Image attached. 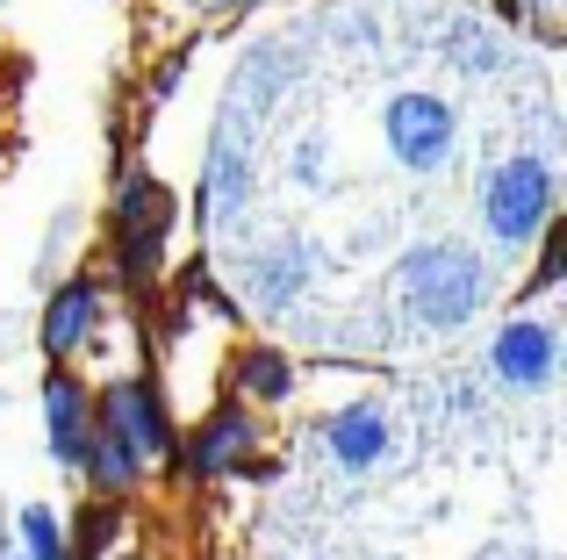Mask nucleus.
I'll use <instances>...</instances> for the list:
<instances>
[{
  "mask_svg": "<svg viewBox=\"0 0 567 560\" xmlns=\"http://www.w3.org/2000/svg\"><path fill=\"white\" fill-rule=\"evenodd\" d=\"M539 8H554V0H539Z\"/></svg>",
  "mask_w": 567,
  "mask_h": 560,
  "instance_id": "412c9836",
  "label": "nucleus"
},
{
  "mask_svg": "<svg viewBox=\"0 0 567 560\" xmlns=\"http://www.w3.org/2000/svg\"><path fill=\"white\" fill-rule=\"evenodd\" d=\"M115 238H123V267L130 273H152L166 259V238H173V195L144 173H130L123 195H115Z\"/></svg>",
  "mask_w": 567,
  "mask_h": 560,
  "instance_id": "39448f33",
  "label": "nucleus"
},
{
  "mask_svg": "<svg viewBox=\"0 0 567 560\" xmlns=\"http://www.w3.org/2000/svg\"><path fill=\"white\" fill-rule=\"evenodd\" d=\"M245 453H251V409L245 403H223V409H208V417H202V432H194V446H187V467L202 481H216V475H237Z\"/></svg>",
  "mask_w": 567,
  "mask_h": 560,
  "instance_id": "9d476101",
  "label": "nucleus"
},
{
  "mask_svg": "<svg viewBox=\"0 0 567 560\" xmlns=\"http://www.w3.org/2000/svg\"><path fill=\"white\" fill-rule=\"evenodd\" d=\"M381 129H388V152L410 173H439L445 158L460 152V115H453V101H439V94H395L388 115H381Z\"/></svg>",
  "mask_w": 567,
  "mask_h": 560,
  "instance_id": "20e7f679",
  "label": "nucleus"
},
{
  "mask_svg": "<svg viewBox=\"0 0 567 560\" xmlns=\"http://www.w3.org/2000/svg\"><path fill=\"white\" fill-rule=\"evenodd\" d=\"M445 51H467V58H460L467 72H496V65H503V43L488 37V29H467V22H460L453 37H445Z\"/></svg>",
  "mask_w": 567,
  "mask_h": 560,
  "instance_id": "f3484780",
  "label": "nucleus"
},
{
  "mask_svg": "<svg viewBox=\"0 0 567 560\" xmlns=\"http://www.w3.org/2000/svg\"><path fill=\"white\" fill-rule=\"evenodd\" d=\"M80 467L94 475V489H101V496H123V489H137V475H144V453L130 446V438L115 432L109 417H101V432L86 438V460H80Z\"/></svg>",
  "mask_w": 567,
  "mask_h": 560,
  "instance_id": "ddd939ff",
  "label": "nucleus"
},
{
  "mask_svg": "<svg viewBox=\"0 0 567 560\" xmlns=\"http://www.w3.org/2000/svg\"><path fill=\"white\" fill-rule=\"evenodd\" d=\"M539 238H546V252H539V280H532V288H554V280H560V267H567V230H554V224H546Z\"/></svg>",
  "mask_w": 567,
  "mask_h": 560,
  "instance_id": "6ab92c4d",
  "label": "nucleus"
},
{
  "mask_svg": "<svg viewBox=\"0 0 567 560\" xmlns=\"http://www.w3.org/2000/svg\"><path fill=\"white\" fill-rule=\"evenodd\" d=\"M94 317H101V288L94 280H65V288L51 294V309H43V352H80L86 345V331H94Z\"/></svg>",
  "mask_w": 567,
  "mask_h": 560,
  "instance_id": "f8f14e48",
  "label": "nucleus"
},
{
  "mask_svg": "<svg viewBox=\"0 0 567 560\" xmlns=\"http://www.w3.org/2000/svg\"><path fill=\"white\" fill-rule=\"evenodd\" d=\"M22 553L29 560H72V539L51 510H22Z\"/></svg>",
  "mask_w": 567,
  "mask_h": 560,
  "instance_id": "dca6fc26",
  "label": "nucleus"
},
{
  "mask_svg": "<svg viewBox=\"0 0 567 560\" xmlns=\"http://www.w3.org/2000/svg\"><path fill=\"white\" fill-rule=\"evenodd\" d=\"M295 166H302V180H309V187H317V180H323V173H317V166H323V144H317V137H309V144H302V152H295Z\"/></svg>",
  "mask_w": 567,
  "mask_h": 560,
  "instance_id": "aec40b11",
  "label": "nucleus"
},
{
  "mask_svg": "<svg viewBox=\"0 0 567 560\" xmlns=\"http://www.w3.org/2000/svg\"><path fill=\"white\" fill-rule=\"evenodd\" d=\"M251 195V108H223L216 137H208V166H202V224L223 230L245 216Z\"/></svg>",
  "mask_w": 567,
  "mask_h": 560,
  "instance_id": "7ed1b4c3",
  "label": "nucleus"
},
{
  "mask_svg": "<svg viewBox=\"0 0 567 560\" xmlns=\"http://www.w3.org/2000/svg\"><path fill=\"white\" fill-rule=\"evenodd\" d=\"M309 273H317V259H309L302 238H274V245H259V252L245 259V288H251L259 309H295L302 288H309Z\"/></svg>",
  "mask_w": 567,
  "mask_h": 560,
  "instance_id": "1a4fd4ad",
  "label": "nucleus"
},
{
  "mask_svg": "<svg viewBox=\"0 0 567 560\" xmlns=\"http://www.w3.org/2000/svg\"><path fill=\"white\" fill-rule=\"evenodd\" d=\"M288 80H295V51H259L237 72V108H266L274 94H288Z\"/></svg>",
  "mask_w": 567,
  "mask_h": 560,
  "instance_id": "2eb2a0df",
  "label": "nucleus"
},
{
  "mask_svg": "<svg viewBox=\"0 0 567 560\" xmlns=\"http://www.w3.org/2000/svg\"><path fill=\"white\" fill-rule=\"evenodd\" d=\"M482 224L503 252H525L546 224H554V158H503L496 173L482 180Z\"/></svg>",
  "mask_w": 567,
  "mask_h": 560,
  "instance_id": "f03ea898",
  "label": "nucleus"
},
{
  "mask_svg": "<svg viewBox=\"0 0 567 560\" xmlns=\"http://www.w3.org/2000/svg\"><path fill=\"white\" fill-rule=\"evenodd\" d=\"M395 294H402V309H410L416 331H460V323L482 317L488 273H482V259H474L467 245L445 238V245H416V252L402 259Z\"/></svg>",
  "mask_w": 567,
  "mask_h": 560,
  "instance_id": "f257e3e1",
  "label": "nucleus"
},
{
  "mask_svg": "<svg viewBox=\"0 0 567 560\" xmlns=\"http://www.w3.org/2000/svg\"><path fill=\"white\" fill-rule=\"evenodd\" d=\"M109 532H115L109 510H86V518H80V547H72V560H101V553H109Z\"/></svg>",
  "mask_w": 567,
  "mask_h": 560,
  "instance_id": "a211bd4d",
  "label": "nucleus"
},
{
  "mask_svg": "<svg viewBox=\"0 0 567 560\" xmlns=\"http://www.w3.org/2000/svg\"><path fill=\"white\" fill-rule=\"evenodd\" d=\"M388 446H395V417H388V403H374V395H360V403L323 417V453H331L346 475H374L388 460Z\"/></svg>",
  "mask_w": 567,
  "mask_h": 560,
  "instance_id": "423d86ee",
  "label": "nucleus"
},
{
  "mask_svg": "<svg viewBox=\"0 0 567 560\" xmlns=\"http://www.w3.org/2000/svg\"><path fill=\"white\" fill-rule=\"evenodd\" d=\"M488 366H496L503 388H546L560 366V331L546 317H525V323H503L496 345H488Z\"/></svg>",
  "mask_w": 567,
  "mask_h": 560,
  "instance_id": "0eeeda50",
  "label": "nucleus"
},
{
  "mask_svg": "<svg viewBox=\"0 0 567 560\" xmlns=\"http://www.w3.org/2000/svg\"><path fill=\"white\" fill-rule=\"evenodd\" d=\"M43 424H51V453L65 467H80L86 460V438H94V403H86V388L72 374L43 381Z\"/></svg>",
  "mask_w": 567,
  "mask_h": 560,
  "instance_id": "9b49d317",
  "label": "nucleus"
},
{
  "mask_svg": "<svg viewBox=\"0 0 567 560\" xmlns=\"http://www.w3.org/2000/svg\"><path fill=\"white\" fill-rule=\"evenodd\" d=\"M109 424L144 453V460H173L181 453V432H173V409L158 403L152 381H115L109 388Z\"/></svg>",
  "mask_w": 567,
  "mask_h": 560,
  "instance_id": "6e6552de",
  "label": "nucleus"
},
{
  "mask_svg": "<svg viewBox=\"0 0 567 560\" xmlns=\"http://www.w3.org/2000/svg\"><path fill=\"white\" fill-rule=\"evenodd\" d=\"M288 388H295V366H288L280 345H251L245 360H237V395H245V403H288Z\"/></svg>",
  "mask_w": 567,
  "mask_h": 560,
  "instance_id": "4468645a",
  "label": "nucleus"
}]
</instances>
